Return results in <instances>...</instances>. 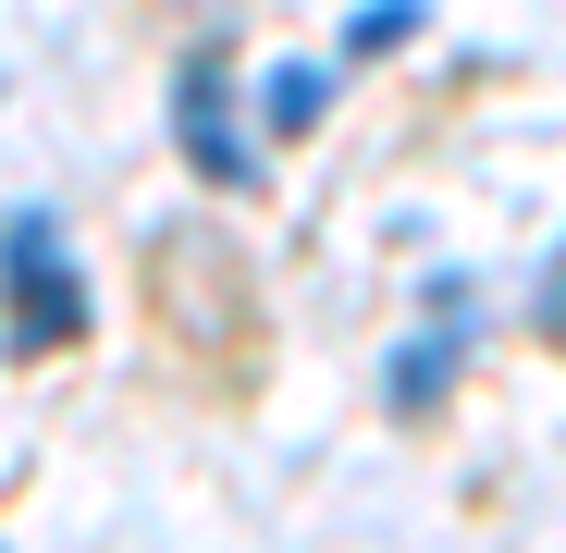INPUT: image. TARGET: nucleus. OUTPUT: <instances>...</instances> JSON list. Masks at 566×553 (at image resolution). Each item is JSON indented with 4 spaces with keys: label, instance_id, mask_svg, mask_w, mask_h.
<instances>
[{
    "label": "nucleus",
    "instance_id": "2",
    "mask_svg": "<svg viewBox=\"0 0 566 553\" xmlns=\"http://www.w3.org/2000/svg\"><path fill=\"white\" fill-rule=\"evenodd\" d=\"M172 136H185V160H198L210 184H259V136H247V111H234V74L198 50L172 74Z\"/></svg>",
    "mask_w": 566,
    "mask_h": 553
},
{
    "label": "nucleus",
    "instance_id": "4",
    "mask_svg": "<svg viewBox=\"0 0 566 553\" xmlns=\"http://www.w3.org/2000/svg\"><path fill=\"white\" fill-rule=\"evenodd\" d=\"M333 111V62H271L259 74V136H308Z\"/></svg>",
    "mask_w": 566,
    "mask_h": 553
},
{
    "label": "nucleus",
    "instance_id": "1",
    "mask_svg": "<svg viewBox=\"0 0 566 553\" xmlns=\"http://www.w3.org/2000/svg\"><path fill=\"white\" fill-rule=\"evenodd\" d=\"M0 344H13V357L86 344V270L62 258V222H50V210H13V222H0Z\"/></svg>",
    "mask_w": 566,
    "mask_h": 553
},
{
    "label": "nucleus",
    "instance_id": "3",
    "mask_svg": "<svg viewBox=\"0 0 566 553\" xmlns=\"http://www.w3.org/2000/svg\"><path fill=\"white\" fill-rule=\"evenodd\" d=\"M468 332H481V308H468V284L443 270V284H431V332H419V344L395 357V418H431V406H443V382H455Z\"/></svg>",
    "mask_w": 566,
    "mask_h": 553
},
{
    "label": "nucleus",
    "instance_id": "5",
    "mask_svg": "<svg viewBox=\"0 0 566 553\" xmlns=\"http://www.w3.org/2000/svg\"><path fill=\"white\" fill-rule=\"evenodd\" d=\"M419 38V0H357V13H345V50L369 62V50H407Z\"/></svg>",
    "mask_w": 566,
    "mask_h": 553
}]
</instances>
